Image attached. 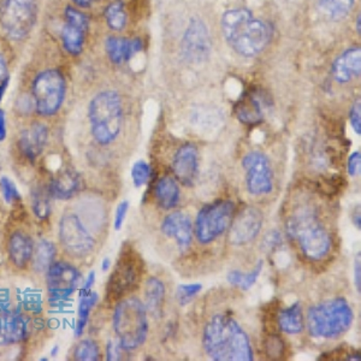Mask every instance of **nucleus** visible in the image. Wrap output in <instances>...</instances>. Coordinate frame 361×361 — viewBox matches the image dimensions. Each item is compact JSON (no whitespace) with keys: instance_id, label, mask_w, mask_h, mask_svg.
I'll return each instance as SVG.
<instances>
[{"instance_id":"1","label":"nucleus","mask_w":361,"mask_h":361,"mask_svg":"<svg viewBox=\"0 0 361 361\" xmlns=\"http://www.w3.org/2000/svg\"><path fill=\"white\" fill-rule=\"evenodd\" d=\"M202 347L216 361H252L253 349L241 325L231 316L216 314L202 333Z\"/></svg>"},{"instance_id":"2","label":"nucleus","mask_w":361,"mask_h":361,"mask_svg":"<svg viewBox=\"0 0 361 361\" xmlns=\"http://www.w3.org/2000/svg\"><path fill=\"white\" fill-rule=\"evenodd\" d=\"M221 27L228 45L243 57H255L270 42V27L247 8L223 13Z\"/></svg>"},{"instance_id":"3","label":"nucleus","mask_w":361,"mask_h":361,"mask_svg":"<svg viewBox=\"0 0 361 361\" xmlns=\"http://www.w3.org/2000/svg\"><path fill=\"white\" fill-rule=\"evenodd\" d=\"M286 228L288 235L299 243L300 250L310 260L318 262L330 253L331 238L312 207L302 206L296 209Z\"/></svg>"},{"instance_id":"4","label":"nucleus","mask_w":361,"mask_h":361,"mask_svg":"<svg viewBox=\"0 0 361 361\" xmlns=\"http://www.w3.org/2000/svg\"><path fill=\"white\" fill-rule=\"evenodd\" d=\"M88 117L95 141L103 146L112 144L123 123V106L118 93L104 90L95 95L88 107Z\"/></svg>"},{"instance_id":"5","label":"nucleus","mask_w":361,"mask_h":361,"mask_svg":"<svg viewBox=\"0 0 361 361\" xmlns=\"http://www.w3.org/2000/svg\"><path fill=\"white\" fill-rule=\"evenodd\" d=\"M353 319V310L347 300H328L308 310V333L314 338H336L348 331Z\"/></svg>"},{"instance_id":"6","label":"nucleus","mask_w":361,"mask_h":361,"mask_svg":"<svg viewBox=\"0 0 361 361\" xmlns=\"http://www.w3.org/2000/svg\"><path fill=\"white\" fill-rule=\"evenodd\" d=\"M114 330L126 352L144 345L148 335L147 310L136 298L122 300L114 312Z\"/></svg>"},{"instance_id":"7","label":"nucleus","mask_w":361,"mask_h":361,"mask_svg":"<svg viewBox=\"0 0 361 361\" xmlns=\"http://www.w3.org/2000/svg\"><path fill=\"white\" fill-rule=\"evenodd\" d=\"M144 270V262L139 253L130 246H124L107 282V299L117 301L132 293L139 286Z\"/></svg>"},{"instance_id":"8","label":"nucleus","mask_w":361,"mask_h":361,"mask_svg":"<svg viewBox=\"0 0 361 361\" xmlns=\"http://www.w3.org/2000/svg\"><path fill=\"white\" fill-rule=\"evenodd\" d=\"M32 90L37 114L44 117L54 116L61 109L66 98V78L61 70H44L34 78Z\"/></svg>"},{"instance_id":"9","label":"nucleus","mask_w":361,"mask_h":361,"mask_svg":"<svg viewBox=\"0 0 361 361\" xmlns=\"http://www.w3.org/2000/svg\"><path fill=\"white\" fill-rule=\"evenodd\" d=\"M37 0H1L0 25L13 40L28 37L37 22Z\"/></svg>"},{"instance_id":"10","label":"nucleus","mask_w":361,"mask_h":361,"mask_svg":"<svg viewBox=\"0 0 361 361\" xmlns=\"http://www.w3.org/2000/svg\"><path fill=\"white\" fill-rule=\"evenodd\" d=\"M231 200H218L204 206L195 219V236L202 245H209L229 228L234 214Z\"/></svg>"},{"instance_id":"11","label":"nucleus","mask_w":361,"mask_h":361,"mask_svg":"<svg viewBox=\"0 0 361 361\" xmlns=\"http://www.w3.org/2000/svg\"><path fill=\"white\" fill-rule=\"evenodd\" d=\"M211 37L209 28L199 17H192L180 42V54L185 62L202 64L211 54Z\"/></svg>"},{"instance_id":"12","label":"nucleus","mask_w":361,"mask_h":361,"mask_svg":"<svg viewBox=\"0 0 361 361\" xmlns=\"http://www.w3.org/2000/svg\"><path fill=\"white\" fill-rule=\"evenodd\" d=\"M59 238L64 250L74 257H86L94 250V238L74 214H66L61 219Z\"/></svg>"},{"instance_id":"13","label":"nucleus","mask_w":361,"mask_h":361,"mask_svg":"<svg viewBox=\"0 0 361 361\" xmlns=\"http://www.w3.org/2000/svg\"><path fill=\"white\" fill-rule=\"evenodd\" d=\"M243 166L246 171V187L250 195L259 197L272 192V170L269 158L263 152L252 151L246 154Z\"/></svg>"},{"instance_id":"14","label":"nucleus","mask_w":361,"mask_h":361,"mask_svg":"<svg viewBox=\"0 0 361 361\" xmlns=\"http://www.w3.org/2000/svg\"><path fill=\"white\" fill-rule=\"evenodd\" d=\"M64 20L66 22L61 30L63 49L71 56H80L86 42L88 18L74 6H66Z\"/></svg>"},{"instance_id":"15","label":"nucleus","mask_w":361,"mask_h":361,"mask_svg":"<svg viewBox=\"0 0 361 361\" xmlns=\"http://www.w3.org/2000/svg\"><path fill=\"white\" fill-rule=\"evenodd\" d=\"M263 214L257 207L248 206L230 223L229 243L233 246H246L255 241L263 228Z\"/></svg>"},{"instance_id":"16","label":"nucleus","mask_w":361,"mask_h":361,"mask_svg":"<svg viewBox=\"0 0 361 361\" xmlns=\"http://www.w3.org/2000/svg\"><path fill=\"white\" fill-rule=\"evenodd\" d=\"M80 274L70 264L58 262L47 270V290L54 301L69 298L78 289Z\"/></svg>"},{"instance_id":"17","label":"nucleus","mask_w":361,"mask_h":361,"mask_svg":"<svg viewBox=\"0 0 361 361\" xmlns=\"http://www.w3.org/2000/svg\"><path fill=\"white\" fill-rule=\"evenodd\" d=\"M173 171L185 187H192L199 176V151L194 144L182 145L173 159Z\"/></svg>"},{"instance_id":"18","label":"nucleus","mask_w":361,"mask_h":361,"mask_svg":"<svg viewBox=\"0 0 361 361\" xmlns=\"http://www.w3.org/2000/svg\"><path fill=\"white\" fill-rule=\"evenodd\" d=\"M161 233L169 238H173L180 250H188L193 241L192 221L183 212H173L164 218L160 226Z\"/></svg>"},{"instance_id":"19","label":"nucleus","mask_w":361,"mask_h":361,"mask_svg":"<svg viewBox=\"0 0 361 361\" xmlns=\"http://www.w3.org/2000/svg\"><path fill=\"white\" fill-rule=\"evenodd\" d=\"M29 320L18 312L0 313V345H13L25 340Z\"/></svg>"},{"instance_id":"20","label":"nucleus","mask_w":361,"mask_h":361,"mask_svg":"<svg viewBox=\"0 0 361 361\" xmlns=\"http://www.w3.org/2000/svg\"><path fill=\"white\" fill-rule=\"evenodd\" d=\"M144 49V42L141 39H127V37H109L105 42V51L107 57L116 66L132 61Z\"/></svg>"},{"instance_id":"21","label":"nucleus","mask_w":361,"mask_h":361,"mask_svg":"<svg viewBox=\"0 0 361 361\" xmlns=\"http://www.w3.org/2000/svg\"><path fill=\"white\" fill-rule=\"evenodd\" d=\"M49 139V130L45 124L33 123L22 132L18 146L22 154L28 160L37 159L42 154Z\"/></svg>"},{"instance_id":"22","label":"nucleus","mask_w":361,"mask_h":361,"mask_svg":"<svg viewBox=\"0 0 361 361\" xmlns=\"http://www.w3.org/2000/svg\"><path fill=\"white\" fill-rule=\"evenodd\" d=\"M361 74L360 47L347 49L333 64L334 78L337 82L348 83Z\"/></svg>"},{"instance_id":"23","label":"nucleus","mask_w":361,"mask_h":361,"mask_svg":"<svg viewBox=\"0 0 361 361\" xmlns=\"http://www.w3.org/2000/svg\"><path fill=\"white\" fill-rule=\"evenodd\" d=\"M81 187V180L78 173L71 169H64L54 177L49 187V194L56 199L66 200L78 194Z\"/></svg>"},{"instance_id":"24","label":"nucleus","mask_w":361,"mask_h":361,"mask_svg":"<svg viewBox=\"0 0 361 361\" xmlns=\"http://www.w3.org/2000/svg\"><path fill=\"white\" fill-rule=\"evenodd\" d=\"M145 307L156 318H161L164 312L165 286L159 279L151 277L145 284Z\"/></svg>"},{"instance_id":"25","label":"nucleus","mask_w":361,"mask_h":361,"mask_svg":"<svg viewBox=\"0 0 361 361\" xmlns=\"http://www.w3.org/2000/svg\"><path fill=\"white\" fill-rule=\"evenodd\" d=\"M34 245L32 238L28 235L17 231L10 238L8 243V255L13 263L17 267H27L29 260L33 257Z\"/></svg>"},{"instance_id":"26","label":"nucleus","mask_w":361,"mask_h":361,"mask_svg":"<svg viewBox=\"0 0 361 361\" xmlns=\"http://www.w3.org/2000/svg\"><path fill=\"white\" fill-rule=\"evenodd\" d=\"M277 324L281 331L288 335H298L302 333L305 328L302 310L299 302L290 305L289 307L283 308L277 314Z\"/></svg>"},{"instance_id":"27","label":"nucleus","mask_w":361,"mask_h":361,"mask_svg":"<svg viewBox=\"0 0 361 361\" xmlns=\"http://www.w3.org/2000/svg\"><path fill=\"white\" fill-rule=\"evenodd\" d=\"M157 202L164 209H173L180 202V187L171 176L161 177L156 185Z\"/></svg>"},{"instance_id":"28","label":"nucleus","mask_w":361,"mask_h":361,"mask_svg":"<svg viewBox=\"0 0 361 361\" xmlns=\"http://www.w3.org/2000/svg\"><path fill=\"white\" fill-rule=\"evenodd\" d=\"M235 111H236L238 121L243 122V124L255 126L263 121V107L255 95L250 94L243 97L236 105Z\"/></svg>"},{"instance_id":"29","label":"nucleus","mask_w":361,"mask_h":361,"mask_svg":"<svg viewBox=\"0 0 361 361\" xmlns=\"http://www.w3.org/2000/svg\"><path fill=\"white\" fill-rule=\"evenodd\" d=\"M264 262L259 260L253 270L250 272H243V271L233 270L230 271L226 279L231 286L240 288L243 290H250V288L255 286V282L258 281L259 276L263 270Z\"/></svg>"},{"instance_id":"30","label":"nucleus","mask_w":361,"mask_h":361,"mask_svg":"<svg viewBox=\"0 0 361 361\" xmlns=\"http://www.w3.org/2000/svg\"><path fill=\"white\" fill-rule=\"evenodd\" d=\"M34 269L37 272H45L49 270V267L54 264L56 257V247L54 243L42 240L37 243V247L34 248Z\"/></svg>"},{"instance_id":"31","label":"nucleus","mask_w":361,"mask_h":361,"mask_svg":"<svg viewBox=\"0 0 361 361\" xmlns=\"http://www.w3.org/2000/svg\"><path fill=\"white\" fill-rule=\"evenodd\" d=\"M325 15L333 20H342L348 16L353 8L354 0H317Z\"/></svg>"},{"instance_id":"32","label":"nucleus","mask_w":361,"mask_h":361,"mask_svg":"<svg viewBox=\"0 0 361 361\" xmlns=\"http://www.w3.org/2000/svg\"><path fill=\"white\" fill-rule=\"evenodd\" d=\"M105 18H106L107 25L116 32L123 30L124 27L127 25V13L122 1L116 0L111 4H109L105 8Z\"/></svg>"},{"instance_id":"33","label":"nucleus","mask_w":361,"mask_h":361,"mask_svg":"<svg viewBox=\"0 0 361 361\" xmlns=\"http://www.w3.org/2000/svg\"><path fill=\"white\" fill-rule=\"evenodd\" d=\"M97 302H98V295L93 292L81 298L80 306H78V324H76V330H75L76 336L82 335L83 330L86 328L87 322H88L90 311H92V308L94 307Z\"/></svg>"},{"instance_id":"34","label":"nucleus","mask_w":361,"mask_h":361,"mask_svg":"<svg viewBox=\"0 0 361 361\" xmlns=\"http://www.w3.org/2000/svg\"><path fill=\"white\" fill-rule=\"evenodd\" d=\"M74 357L80 361H97L100 359L99 345L95 341L83 340L76 345Z\"/></svg>"},{"instance_id":"35","label":"nucleus","mask_w":361,"mask_h":361,"mask_svg":"<svg viewBox=\"0 0 361 361\" xmlns=\"http://www.w3.org/2000/svg\"><path fill=\"white\" fill-rule=\"evenodd\" d=\"M49 194L45 189L37 188L33 192V209L34 214H37V218L49 217L51 212V206H49Z\"/></svg>"},{"instance_id":"36","label":"nucleus","mask_w":361,"mask_h":361,"mask_svg":"<svg viewBox=\"0 0 361 361\" xmlns=\"http://www.w3.org/2000/svg\"><path fill=\"white\" fill-rule=\"evenodd\" d=\"M151 177V166L145 160H137L132 168L133 183L135 188H141L147 185Z\"/></svg>"},{"instance_id":"37","label":"nucleus","mask_w":361,"mask_h":361,"mask_svg":"<svg viewBox=\"0 0 361 361\" xmlns=\"http://www.w3.org/2000/svg\"><path fill=\"white\" fill-rule=\"evenodd\" d=\"M265 352H267V357L270 359H282L286 355V350H287V345L282 338L276 335H270L267 336L265 341Z\"/></svg>"},{"instance_id":"38","label":"nucleus","mask_w":361,"mask_h":361,"mask_svg":"<svg viewBox=\"0 0 361 361\" xmlns=\"http://www.w3.org/2000/svg\"><path fill=\"white\" fill-rule=\"evenodd\" d=\"M200 283L180 284L177 287L176 299L180 306H185L193 301L194 298L202 292Z\"/></svg>"},{"instance_id":"39","label":"nucleus","mask_w":361,"mask_h":361,"mask_svg":"<svg viewBox=\"0 0 361 361\" xmlns=\"http://www.w3.org/2000/svg\"><path fill=\"white\" fill-rule=\"evenodd\" d=\"M0 188H1L5 200L8 204L21 200V195L18 193L16 185H15L13 180H8V177H3L0 180Z\"/></svg>"},{"instance_id":"40","label":"nucleus","mask_w":361,"mask_h":361,"mask_svg":"<svg viewBox=\"0 0 361 361\" xmlns=\"http://www.w3.org/2000/svg\"><path fill=\"white\" fill-rule=\"evenodd\" d=\"M342 180H343L342 178H338V177L336 176L329 177V178H322L319 182H317V187L319 188L322 193L326 194V195L336 194L338 193L342 183H345V182H342Z\"/></svg>"},{"instance_id":"41","label":"nucleus","mask_w":361,"mask_h":361,"mask_svg":"<svg viewBox=\"0 0 361 361\" xmlns=\"http://www.w3.org/2000/svg\"><path fill=\"white\" fill-rule=\"evenodd\" d=\"M349 121L352 124L354 132L357 133V135L361 134V103L360 99H357V102L353 104V106L349 112Z\"/></svg>"},{"instance_id":"42","label":"nucleus","mask_w":361,"mask_h":361,"mask_svg":"<svg viewBox=\"0 0 361 361\" xmlns=\"http://www.w3.org/2000/svg\"><path fill=\"white\" fill-rule=\"evenodd\" d=\"M128 209H129V202L124 200V202H119L118 206L116 207L115 212V222H114V228L117 231L122 229L126 218H127Z\"/></svg>"},{"instance_id":"43","label":"nucleus","mask_w":361,"mask_h":361,"mask_svg":"<svg viewBox=\"0 0 361 361\" xmlns=\"http://www.w3.org/2000/svg\"><path fill=\"white\" fill-rule=\"evenodd\" d=\"M347 169H348L349 176L355 177L360 173L361 156L359 151L350 154L348 158V163H347Z\"/></svg>"},{"instance_id":"44","label":"nucleus","mask_w":361,"mask_h":361,"mask_svg":"<svg viewBox=\"0 0 361 361\" xmlns=\"http://www.w3.org/2000/svg\"><path fill=\"white\" fill-rule=\"evenodd\" d=\"M281 243V234H279L276 230H272L264 238L263 246L267 250H274L275 247Z\"/></svg>"},{"instance_id":"45","label":"nucleus","mask_w":361,"mask_h":361,"mask_svg":"<svg viewBox=\"0 0 361 361\" xmlns=\"http://www.w3.org/2000/svg\"><path fill=\"white\" fill-rule=\"evenodd\" d=\"M121 350H124L121 345H116L114 342H109L106 347L107 360H118L121 359Z\"/></svg>"},{"instance_id":"46","label":"nucleus","mask_w":361,"mask_h":361,"mask_svg":"<svg viewBox=\"0 0 361 361\" xmlns=\"http://www.w3.org/2000/svg\"><path fill=\"white\" fill-rule=\"evenodd\" d=\"M95 272L94 271H90V275L87 276V279L85 281V283H83L82 288H81V292H80V298H82V296L88 295L90 292H92V288L94 286L95 283Z\"/></svg>"},{"instance_id":"47","label":"nucleus","mask_w":361,"mask_h":361,"mask_svg":"<svg viewBox=\"0 0 361 361\" xmlns=\"http://www.w3.org/2000/svg\"><path fill=\"white\" fill-rule=\"evenodd\" d=\"M354 286L357 289V293L361 292V262H360V253L357 255L354 262Z\"/></svg>"},{"instance_id":"48","label":"nucleus","mask_w":361,"mask_h":361,"mask_svg":"<svg viewBox=\"0 0 361 361\" xmlns=\"http://www.w3.org/2000/svg\"><path fill=\"white\" fill-rule=\"evenodd\" d=\"M8 61L3 54V49L0 47V82L8 78Z\"/></svg>"},{"instance_id":"49","label":"nucleus","mask_w":361,"mask_h":361,"mask_svg":"<svg viewBox=\"0 0 361 361\" xmlns=\"http://www.w3.org/2000/svg\"><path fill=\"white\" fill-rule=\"evenodd\" d=\"M6 137V121H5V114L0 109V142L4 141Z\"/></svg>"},{"instance_id":"50","label":"nucleus","mask_w":361,"mask_h":361,"mask_svg":"<svg viewBox=\"0 0 361 361\" xmlns=\"http://www.w3.org/2000/svg\"><path fill=\"white\" fill-rule=\"evenodd\" d=\"M73 1L80 8H88L94 3L95 0H73Z\"/></svg>"},{"instance_id":"51","label":"nucleus","mask_w":361,"mask_h":361,"mask_svg":"<svg viewBox=\"0 0 361 361\" xmlns=\"http://www.w3.org/2000/svg\"><path fill=\"white\" fill-rule=\"evenodd\" d=\"M8 78L3 80L1 82H0V103H1V100H3V95H4L5 90L8 88Z\"/></svg>"},{"instance_id":"52","label":"nucleus","mask_w":361,"mask_h":361,"mask_svg":"<svg viewBox=\"0 0 361 361\" xmlns=\"http://www.w3.org/2000/svg\"><path fill=\"white\" fill-rule=\"evenodd\" d=\"M354 226H357V230L361 229V223H360V212L357 211V214H354L353 217Z\"/></svg>"},{"instance_id":"53","label":"nucleus","mask_w":361,"mask_h":361,"mask_svg":"<svg viewBox=\"0 0 361 361\" xmlns=\"http://www.w3.org/2000/svg\"><path fill=\"white\" fill-rule=\"evenodd\" d=\"M110 267H111V262H110V259H104L103 264H102V270L105 272V271H107L109 269H110Z\"/></svg>"},{"instance_id":"54","label":"nucleus","mask_w":361,"mask_h":361,"mask_svg":"<svg viewBox=\"0 0 361 361\" xmlns=\"http://www.w3.org/2000/svg\"><path fill=\"white\" fill-rule=\"evenodd\" d=\"M360 15H359V16H357V33L360 34V32H361V25H360Z\"/></svg>"}]
</instances>
